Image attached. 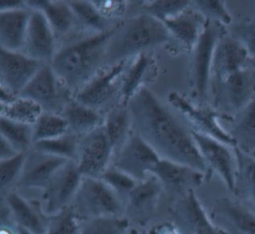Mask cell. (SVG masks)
I'll return each mask as SVG.
<instances>
[{"label":"cell","mask_w":255,"mask_h":234,"mask_svg":"<svg viewBox=\"0 0 255 234\" xmlns=\"http://www.w3.org/2000/svg\"><path fill=\"white\" fill-rule=\"evenodd\" d=\"M154 232L155 234H182V232L167 219L154 225Z\"/></svg>","instance_id":"cell-43"},{"label":"cell","mask_w":255,"mask_h":234,"mask_svg":"<svg viewBox=\"0 0 255 234\" xmlns=\"http://www.w3.org/2000/svg\"><path fill=\"white\" fill-rule=\"evenodd\" d=\"M206 22V18L200 12L196 9H189L188 7L182 13L162 23L165 25L171 37L181 42L187 49L193 50Z\"/></svg>","instance_id":"cell-24"},{"label":"cell","mask_w":255,"mask_h":234,"mask_svg":"<svg viewBox=\"0 0 255 234\" xmlns=\"http://www.w3.org/2000/svg\"><path fill=\"white\" fill-rule=\"evenodd\" d=\"M26 5L29 9L39 10L45 15L56 36L70 33L77 23L76 15L69 2L34 0L27 1Z\"/></svg>","instance_id":"cell-25"},{"label":"cell","mask_w":255,"mask_h":234,"mask_svg":"<svg viewBox=\"0 0 255 234\" xmlns=\"http://www.w3.org/2000/svg\"><path fill=\"white\" fill-rule=\"evenodd\" d=\"M131 229L125 216L100 217L81 221L79 234H128Z\"/></svg>","instance_id":"cell-36"},{"label":"cell","mask_w":255,"mask_h":234,"mask_svg":"<svg viewBox=\"0 0 255 234\" xmlns=\"http://www.w3.org/2000/svg\"><path fill=\"white\" fill-rule=\"evenodd\" d=\"M197 147L209 171L215 172L231 191H235L238 172L236 148L207 134L191 130Z\"/></svg>","instance_id":"cell-6"},{"label":"cell","mask_w":255,"mask_h":234,"mask_svg":"<svg viewBox=\"0 0 255 234\" xmlns=\"http://www.w3.org/2000/svg\"><path fill=\"white\" fill-rule=\"evenodd\" d=\"M114 148L104 124L80 137L76 163L84 177L100 178L112 165Z\"/></svg>","instance_id":"cell-7"},{"label":"cell","mask_w":255,"mask_h":234,"mask_svg":"<svg viewBox=\"0 0 255 234\" xmlns=\"http://www.w3.org/2000/svg\"><path fill=\"white\" fill-rule=\"evenodd\" d=\"M23 7H27L26 2L20 0H2L0 2V11L15 10Z\"/></svg>","instance_id":"cell-45"},{"label":"cell","mask_w":255,"mask_h":234,"mask_svg":"<svg viewBox=\"0 0 255 234\" xmlns=\"http://www.w3.org/2000/svg\"><path fill=\"white\" fill-rule=\"evenodd\" d=\"M80 136L68 131L66 134L52 139L33 143L32 148L68 160H76Z\"/></svg>","instance_id":"cell-33"},{"label":"cell","mask_w":255,"mask_h":234,"mask_svg":"<svg viewBox=\"0 0 255 234\" xmlns=\"http://www.w3.org/2000/svg\"><path fill=\"white\" fill-rule=\"evenodd\" d=\"M161 158L138 134L132 132L122 148L114 155L112 165L136 181L145 179Z\"/></svg>","instance_id":"cell-13"},{"label":"cell","mask_w":255,"mask_h":234,"mask_svg":"<svg viewBox=\"0 0 255 234\" xmlns=\"http://www.w3.org/2000/svg\"><path fill=\"white\" fill-rule=\"evenodd\" d=\"M81 221L77 218L72 207L51 215L45 234H79Z\"/></svg>","instance_id":"cell-39"},{"label":"cell","mask_w":255,"mask_h":234,"mask_svg":"<svg viewBox=\"0 0 255 234\" xmlns=\"http://www.w3.org/2000/svg\"><path fill=\"white\" fill-rule=\"evenodd\" d=\"M248 154H250V155H251V156H252V157L255 159V149H253L252 151H250Z\"/></svg>","instance_id":"cell-49"},{"label":"cell","mask_w":255,"mask_h":234,"mask_svg":"<svg viewBox=\"0 0 255 234\" xmlns=\"http://www.w3.org/2000/svg\"><path fill=\"white\" fill-rule=\"evenodd\" d=\"M144 232H145V231H144ZM144 232H141V231H139V230H137V229L131 227V229L129 230V232H128V234H143Z\"/></svg>","instance_id":"cell-46"},{"label":"cell","mask_w":255,"mask_h":234,"mask_svg":"<svg viewBox=\"0 0 255 234\" xmlns=\"http://www.w3.org/2000/svg\"><path fill=\"white\" fill-rule=\"evenodd\" d=\"M249 60L251 57L240 41L233 36L222 35L214 51L211 79L214 84L219 83L231 74L248 67Z\"/></svg>","instance_id":"cell-22"},{"label":"cell","mask_w":255,"mask_h":234,"mask_svg":"<svg viewBox=\"0 0 255 234\" xmlns=\"http://www.w3.org/2000/svg\"><path fill=\"white\" fill-rule=\"evenodd\" d=\"M31 9L23 7L0 11V48L22 52L29 25Z\"/></svg>","instance_id":"cell-23"},{"label":"cell","mask_w":255,"mask_h":234,"mask_svg":"<svg viewBox=\"0 0 255 234\" xmlns=\"http://www.w3.org/2000/svg\"><path fill=\"white\" fill-rule=\"evenodd\" d=\"M170 38V33L160 20L147 13L133 16L118 24L108 47L107 67L145 53L168 42Z\"/></svg>","instance_id":"cell-3"},{"label":"cell","mask_w":255,"mask_h":234,"mask_svg":"<svg viewBox=\"0 0 255 234\" xmlns=\"http://www.w3.org/2000/svg\"><path fill=\"white\" fill-rule=\"evenodd\" d=\"M117 26L57 51L50 64L61 84L69 92H79L107 66L108 47Z\"/></svg>","instance_id":"cell-2"},{"label":"cell","mask_w":255,"mask_h":234,"mask_svg":"<svg viewBox=\"0 0 255 234\" xmlns=\"http://www.w3.org/2000/svg\"><path fill=\"white\" fill-rule=\"evenodd\" d=\"M27 152H20L11 158L0 160V195L16 189Z\"/></svg>","instance_id":"cell-37"},{"label":"cell","mask_w":255,"mask_h":234,"mask_svg":"<svg viewBox=\"0 0 255 234\" xmlns=\"http://www.w3.org/2000/svg\"><path fill=\"white\" fill-rule=\"evenodd\" d=\"M17 234H33V233H31V232H29V231H27V230H25V229H23V228H21V227L18 226Z\"/></svg>","instance_id":"cell-47"},{"label":"cell","mask_w":255,"mask_h":234,"mask_svg":"<svg viewBox=\"0 0 255 234\" xmlns=\"http://www.w3.org/2000/svg\"><path fill=\"white\" fill-rule=\"evenodd\" d=\"M22 53L42 63H51L57 53L56 35L45 15L39 10H31Z\"/></svg>","instance_id":"cell-21"},{"label":"cell","mask_w":255,"mask_h":234,"mask_svg":"<svg viewBox=\"0 0 255 234\" xmlns=\"http://www.w3.org/2000/svg\"><path fill=\"white\" fill-rule=\"evenodd\" d=\"M80 221L125 216V204L100 178L83 177L71 205Z\"/></svg>","instance_id":"cell-4"},{"label":"cell","mask_w":255,"mask_h":234,"mask_svg":"<svg viewBox=\"0 0 255 234\" xmlns=\"http://www.w3.org/2000/svg\"><path fill=\"white\" fill-rule=\"evenodd\" d=\"M233 37L243 44L251 59L255 60V19L238 24Z\"/></svg>","instance_id":"cell-42"},{"label":"cell","mask_w":255,"mask_h":234,"mask_svg":"<svg viewBox=\"0 0 255 234\" xmlns=\"http://www.w3.org/2000/svg\"><path fill=\"white\" fill-rule=\"evenodd\" d=\"M43 112L39 104L21 96H16L12 101L1 105V117L32 125L37 121Z\"/></svg>","instance_id":"cell-31"},{"label":"cell","mask_w":255,"mask_h":234,"mask_svg":"<svg viewBox=\"0 0 255 234\" xmlns=\"http://www.w3.org/2000/svg\"><path fill=\"white\" fill-rule=\"evenodd\" d=\"M214 85L216 99L239 112L255 98V67L248 66Z\"/></svg>","instance_id":"cell-20"},{"label":"cell","mask_w":255,"mask_h":234,"mask_svg":"<svg viewBox=\"0 0 255 234\" xmlns=\"http://www.w3.org/2000/svg\"><path fill=\"white\" fill-rule=\"evenodd\" d=\"M149 58L145 53L134 57L127 67L120 92V104L128 105L129 100L142 88V81L149 65Z\"/></svg>","instance_id":"cell-30"},{"label":"cell","mask_w":255,"mask_h":234,"mask_svg":"<svg viewBox=\"0 0 255 234\" xmlns=\"http://www.w3.org/2000/svg\"><path fill=\"white\" fill-rule=\"evenodd\" d=\"M83 177L76 161L68 160L41 192L39 199L44 211L51 216L70 207Z\"/></svg>","instance_id":"cell-8"},{"label":"cell","mask_w":255,"mask_h":234,"mask_svg":"<svg viewBox=\"0 0 255 234\" xmlns=\"http://www.w3.org/2000/svg\"><path fill=\"white\" fill-rule=\"evenodd\" d=\"M118 196L119 198L126 203V200L132 189L135 187L136 181L134 178L127 174L126 172L120 170L119 168L111 165L100 177Z\"/></svg>","instance_id":"cell-38"},{"label":"cell","mask_w":255,"mask_h":234,"mask_svg":"<svg viewBox=\"0 0 255 234\" xmlns=\"http://www.w3.org/2000/svg\"><path fill=\"white\" fill-rule=\"evenodd\" d=\"M104 127L116 154L131 134V117L128 106L119 104L113 107L105 117Z\"/></svg>","instance_id":"cell-27"},{"label":"cell","mask_w":255,"mask_h":234,"mask_svg":"<svg viewBox=\"0 0 255 234\" xmlns=\"http://www.w3.org/2000/svg\"><path fill=\"white\" fill-rule=\"evenodd\" d=\"M151 174L159 180L170 201L196 190L207 178L206 174L197 169L162 158Z\"/></svg>","instance_id":"cell-16"},{"label":"cell","mask_w":255,"mask_h":234,"mask_svg":"<svg viewBox=\"0 0 255 234\" xmlns=\"http://www.w3.org/2000/svg\"><path fill=\"white\" fill-rule=\"evenodd\" d=\"M190 2L188 1H152L146 2L142 5L144 13H147L154 18L164 22L170 18L177 16L178 14L182 13L190 6Z\"/></svg>","instance_id":"cell-40"},{"label":"cell","mask_w":255,"mask_h":234,"mask_svg":"<svg viewBox=\"0 0 255 234\" xmlns=\"http://www.w3.org/2000/svg\"><path fill=\"white\" fill-rule=\"evenodd\" d=\"M18 153H20V152H18L13 147L12 144H10L4 137L1 136V139H0V160L11 158V157L15 156Z\"/></svg>","instance_id":"cell-44"},{"label":"cell","mask_w":255,"mask_h":234,"mask_svg":"<svg viewBox=\"0 0 255 234\" xmlns=\"http://www.w3.org/2000/svg\"><path fill=\"white\" fill-rule=\"evenodd\" d=\"M61 115L68 123L69 131L83 136L104 124V119L97 110L71 100L63 109Z\"/></svg>","instance_id":"cell-26"},{"label":"cell","mask_w":255,"mask_h":234,"mask_svg":"<svg viewBox=\"0 0 255 234\" xmlns=\"http://www.w3.org/2000/svg\"><path fill=\"white\" fill-rule=\"evenodd\" d=\"M68 131V123L61 114L43 112L33 124V143L59 137Z\"/></svg>","instance_id":"cell-35"},{"label":"cell","mask_w":255,"mask_h":234,"mask_svg":"<svg viewBox=\"0 0 255 234\" xmlns=\"http://www.w3.org/2000/svg\"><path fill=\"white\" fill-rule=\"evenodd\" d=\"M69 4L76 15L77 22L96 33L106 32L116 26L110 25V19L101 13L94 2L69 1Z\"/></svg>","instance_id":"cell-34"},{"label":"cell","mask_w":255,"mask_h":234,"mask_svg":"<svg viewBox=\"0 0 255 234\" xmlns=\"http://www.w3.org/2000/svg\"><path fill=\"white\" fill-rule=\"evenodd\" d=\"M0 132L18 152H27L33 146V125L0 117Z\"/></svg>","instance_id":"cell-32"},{"label":"cell","mask_w":255,"mask_h":234,"mask_svg":"<svg viewBox=\"0 0 255 234\" xmlns=\"http://www.w3.org/2000/svg\"><path fill=\"white\" fill-rule=\"evenodd\" d=\"M67 161L68 159L31 148L27 152L24 167L15 190L38 189L42 192Z\"/></svg>","instance_id":"cell-18"},{"label":"cell","mask_w":255,"mask_h":234,"mask_svg":"<svg viewBox=\"0 0 255 234\" xmlns=\"http://www.w3.org/2000/svg\"><path fill=\"white\" fill-rule=\"evenodd\" d=\"M168 103L191 123L194 127L191 130L207 134L237 148L233 136L221 125L220 115L211 108L195 105L176 92L169 93Z\"/></svg>","instance_id":"cell-11"},{"label":"cell","mask_w":255,"mask_h":234,"mask_svg":"<svg viewBox=\"0 0 255 234\" xmlns=\"http://www.w3.org/2000/svg\"><path fill=\"white\" fill-rule=\"evenodd\" d=\"M127 61L107 67L75 94L74 100L94 110L102 109L119 95L127 70Z\"/></svg>","instance_id":"cell-15"},{"label":"cell","mask_w":255,"mask_h":234,"mask_svg":"<svg viewBox=\"0 0 255 234\" xmlns=\"http://www.w3.org/2000/svg\"><path fill=\"white\" fill-rule=\"evenodd\" d=\"M127 106L133 132L144 139L160 158L187 165L210 176L191 130L152 92L142 87Z\"/></svg>","instance_id":"cell-1"},{"label":"cell","mask_w":255,"mask_h":234,"mask_svg":"<svg viewBox=\"0 0 255 234\" xmlns=\"http://www.w3.org/2000/svg\"><path fill=\"white\" fill-rule=\"evenodd\" d=\"M43 64L22 52L0 50L1 87L19 96Z\"/></svg>","instance_id":"cell-17"},{"label":"cell","mask_w":255,"mask_h":234,"mask_svg":"<svg viewBox=\"0 0 255 234\" xmlns=\"http://www.w3.org/2000/svg\"><path fill=\"white\" fill-rule=\"evenodd\" d=\"M143 234H155V232H154V226H152V227H150L149 229H147Z\"/></svg>","instance_id":"cell-48"},{"label":"cell","mask_w":255,"mask_h":234,"mask_svg":"<svg viewBox=\"0 0 255 234\" xmlns=\"http://www.w3.org/2000/svg\"><path fill=\"white\" fill-rule=\"evenodd\" d=\"M204 208L223 234H255V212L240 200L221 196Z\"/></svg>","instance_id":"cell-10"},{"label":"cell","mask_w":255,"mask_h":234,"mask_svg":"<svg viewBox=\"0 0 255 234\" xmlns=\"http://www.w3.org/2000/svg\"><path fill=\"white\" fill-rule=\"evenodd\" d=\"M0 198L10 209L17 226L33 233L45 234L50 216L44 211L40 199H30L18 190H12Z\"/></svg>","instance_id":"cell-19"},{"label":"cell","mask_w":255,"mask_h":234,"mask_svg":"<svg viewBox=\"0 0 255 234\" xmlns=\"http://www.w3.org/2000/svg\"><path fill=\"white\" fill-rule=\"evenodd\" d=\"M192 5L206 20L220 25H229L232 22V16L224 1H195Z\"/></svg>","instance_id":"cell-41"},{"label":"cell","mask_w":255,"mask_h":234,"mask_svg":"<svg viewBox=\"0 0 255 234\" xmlns=\"http://www.w3.org/2000/svg\"><path fill=\"white\" fill-rule=\"evenodd\" d=\"M217 24L218 23L207 20L204 29L192 50L191 81L195 93L200 98H205L207 95L212 75L214 51L219 38L222 36Z\"/></svg>","instance_id":"cell-14"},{"label":"cell","mask_w":255,"mask_h":234,"mask_svg":"<svg viewBox=\"0 0 255 234\" xmlns=\"http://www.w3.org/2000/svg\"><path fill=\"white\" fill-rule=\"evenodd\" d=\"M164 194L161 183L153 174L138 181L125 203V217L131 227L144 232L156 225L154 218Z\"/></svg>","instance_id":"cell-5"},{"label":"cell","mask_w":255,"mask_h":234,"mask_svg":"<svg viewBox=\"0 0 255 234\" xmlns=\"http://www.w3.org/2000/svg\"><path fill=\"white\" fill-rule=\"evenodd\" d=\"M50 63H45L19 96L39 104L44 112L61 114L71 101Z\"/></svg>","instance_id":"cell-12"},{"label":"cell","mask_w":255,"mask_h":234,"mask_svg":"<svg viewBox=\"0 0 255 234\" xmlns=\"http://www.w3.org/2000/svg\"><path fill=\"white\" fill-rule=\"evenodd\" d=\"M169 221L182 234H223L209 218L196 190L170 201Z\"/></svg>","instance_id":"cell-9"},{"label":"cell","mask_w":255,"mask_h":234,"mask_svg":"<svg viewBox=\"0 0 255 234\" xmlns=\"http://www.w3.org/2000/svg\"><path fill=\"white\" fill-rule=\"evenodd\" d=\"M238 172L235 191L255 212V159L248 153L236 148Z\"/></svg>","instance_id":"cell-29"},{"label":"cell","mask_w":255,"mask_h":234,"mask_svg":"<svg viewBox=\"0 0 255 234\" xmlns=\"http://www.w3.org/2000/svg\"><path fill=\"white\" fill-rule=\"evenodd\" d=\"M230 134L241 151L249 153L255 149V98L237 112Z\"/></svg>","instance_id":"cell-28"}]
</instances>
